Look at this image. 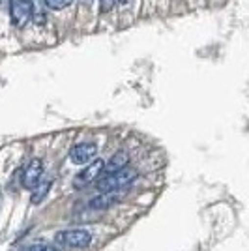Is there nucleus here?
I'll list each match as a JSON object with an SVG mask.
<instances>
[{"mask_svg":"<svg viewBox=\"0 0 249 251\" xmlns=\"http://www.w3.org/2000/svg\"><path fill=\"white\" fill-rule=\"evenodd\" d=\"M34 2L32 0H11L10 2V19L15 28H23L30 21Z\"/></svg>","mask_w":249,"mask_h":251,"instance_id":"7ed1b4c3","label":"nucleus"},{"mask_svg":"<svg viewBox=\"0 0 249 251\" xmlns=\"http://www.w3.org/2000/svg\"><path fill=\"white\" fill-rule=\"evenodd\" d=\"M56 246L58 248H72V250H84L90 246L92 242V234L86 229H70L62 230L56 234Z\"/></svg>","mask_w":249,"mask_h":251,"instance_id":"f03ea898","label":"nucleus"},{"mask_svg":"<svg viewBox=\"0 0 249 251\" xmlns=\"http://www.w3.org/2000/svg\"><path fill=\"white\" fill-rule=\"evenodd\" d=\"M127 163H129V154L124 152V150H120V152H116L111 156V159L105 163V175H111V173H118V171H122V169L127 167Z\"/></svg>","mask_w":249,"mask_h":251,"instance_id":"0eeeda50","label":"nucleus"},{"mask_svg":"<svg viewBox=\"0 0 249 251\" xmlns=\"http://www.w3.org/2000/svg\"><path fill=\"white\" fill-rule=\"evenodd\" d=\"M103 171H105V163L103 159H94L92 163H88V167L83 169L77 176H75V186H86L90 182H98L100 176H103Z\"/></svg>","mask_w":249,"mask_h":251,"instance_id":"39448f33","label":"nucleus"},{"mask_svg":"<svg viewBox=\"0 0 249 251\" xmlns=\"http://www.w3.org/2000/svg\"><path fill=\"white\" fill-rule=\"evenodd\" d=\"M43 175V163L42 159L34 157L28 161V165L23 171V186L26 189H34L38 184H40V178Z\"/></svg>","mask_w":249,"mask_h":251,"instance_id":"423d86ee","label":"nucleus"},{"mask_svg":"<svg viewBox=\"0 0 249 251\" xmlns=\"http://www.w3.org/2000/svg\"><path fill=\"white\" fill-rule=\"evenodd\" d=\"M51 188V182H45V184H38L36 188L32 189V204H40L43 201V197L47 195V191Z\"/></svg>","mask_w":249,"mask_h":251,"instance_id":"1a4fd4ad","label":"nucleus"},{"mask_svg":"<svg viewBox=\"0 0 249 251\" xmlns=\"http://www.w3.org/2000/svg\"><path fill=\"white\" fill-rule=\"evenodd\" d=\"M137 178V171L131 167H125L118 173H111V175H105L96 182V188L100 189V193H114L118 189L127 188L133 180Z\"/></svg>","mask_w":249,"mask_h":251,"instance_id":"f257e3e1","label":"nucleus"},{"mask_svg":"<svg viewBox=\"0 0 249 251\" xmlns=\"http://www.w3.org/2000/svg\"><path fill=\"white\" fill-rule=\"evenodd\" d=\"M72 4V0H45V6L51 10H64Z\"/></svg>","mask_w":249,"mask_h":251,"instance_id":"9d476101","label":"nucleus"},{"mask_svg":"<svg viewBox=\"0 0 249 251\" xmlns=\"http://www.w3.org/2000/svg\"><path fill=\"white\" fill-rule=\"evenodd\" d=\"M96 154H98V145L96 143H79L72 148L70 159L75 165H86V163H92Z\"/></svg>","mask_w":249,"mask_h":251,"instance_id":"20e7f679","label":"nucleus"},{"mask_svg":"<svg viewBox=\"0 0 249 251\" xmlns=\"http://www.w3.org/2000/svg\"><path fill=\"white\" fill-rule=\"evenodd\" d=\"M116 201H118V191H114V193H101V195H98V197H94L90 201V208L94 210L109 208V206H113Z\"/></svg>","mask_w":249,"mask_h":251,"instance_id":"6e6552de","label":"nucleus"},{"mask_svg":"<svg viewBox=\"0 0 249 251\" xmlns=\"http://www.w3.org/2000/svg\"><path fill=\"white\" fill-rule=\"evenodd\" d=\"M114 4H116V0H100V10H101V13H107V11L113 10Z\"/></svg>","mask_w":249,"mask_h":251,"instance_id":"9b49d317","label":"nucleus"},{"mask_svg":"<svg viewBox=\"0 0 249 251\" xmlns=\"http://www.w3.org/2000/svg\"><path fill=\"white\" fill-rule=\"evenodd\" d=\"M81 2H83V4H84V6H90V4H92V2H94V0H81Z\"/></svg>","mask_w":249,"mask_h":251,"instance_id":"ddd939ff","label":"nucleus"},{"mask_svg":"<svg viewBox=\"0 0 249 251\" xmlns=\"http://www.w3.org/2000/svg\"><path fill=\"white\" fill-rule=\"evenodd\" d=\"M26 251H54V248L52 246H49V244H34V246H30Z\"/></svg>","mask_w":249,"mask_h":251,"instance_id":"f8f14e48","label":"nucleus"}]
</instances>
